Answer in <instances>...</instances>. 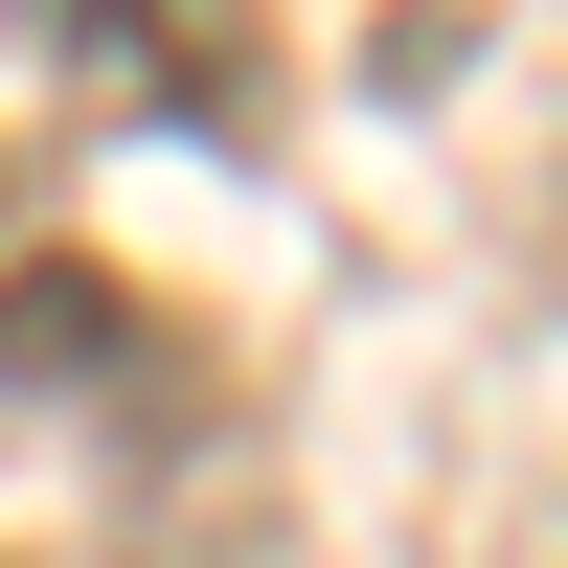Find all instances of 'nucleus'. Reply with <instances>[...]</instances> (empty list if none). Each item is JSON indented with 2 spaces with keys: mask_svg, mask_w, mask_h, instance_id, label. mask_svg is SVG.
Wrapping results in <instances>:
<instances>
[{
  "mask_svg": "<svg viewBox=\"0 0 568 568\" xmlns=\"http://www.w3.org/2000/svg\"><path fill=\"white\" fill-rule=\"evenodd\" d=\"M23 45L114 114H182V136H273V0H23Z\"/></svg>",
  "mask_w": 568,
  "mask_h": 568,
  "instance_id": "nucleus-1",
  "label": "nucleus"
},
{
  "mask_svg": "<svg viewBox=\"0 0 568 568\" xmlns=\"http://www.w3.org/2000/svg\"><path fill=\"white\" fill-rule=\"evenodd\" d=\"M0 387H45V409H91V387L160 409V387H182V364H160V296H114L91 251H23V273H0Z\"/></svg>",
  "mask_w": 568,
  "mask_h": 568,
  "instance_id": "nucleus-2",
  "label": "nucleus"
}]
</instances>
